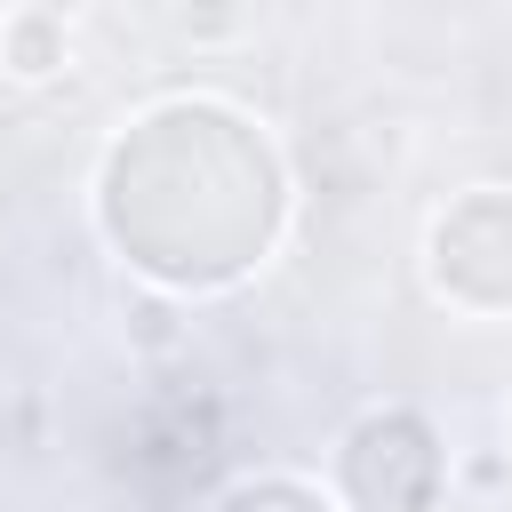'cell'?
<instances>
[{
  "label": "cell",
  "mask_w": 512,
  "mask_h": 512,
  "mask_svg": "<svg viewBox=\"0 0 512 512\" xmlns=\"http://www.w3.org/2000/svg\"><path fill=\"white\" fill-rule=\"evenodd\" d=\"M64 56H72L64 16H48V8H32V0H24L16 16H0V64H8L16 80H56Z\"/></svg>",
  "instance_id": "cell-1"
},
{
  "label": "cell",
  "mask_w": 512,
  "mask_h": 512,
  "mask_svg": "<svg viewBox=\"0 0 512 512\" xmlns=\"http://www.w3.org/2000/svg\"><path fill=\"white\" fill-rule=\"evenodd\" d=\"M248 24V0H184L176 8V32L184 40H232Z\"/></svg>",
  "instance_id": "cell-2"
},
{
  "label": "cell",
  "mask_w": 512,
  "mask_h": 512,
  "mask_svg": "<svg viewBox=\"0 0 512 512\" xmlns=\"http://www.w3.org/2000/svg\"><path fill=\"white\" fill-rule=\"evenodd\" d=\"M136 336H144V344H168V312L144 304V312H136Z\"/></svg>",
  "instance_id": "cell-3"
},
{
  "label": "cell",
  "mask_w": 512,
  "mask_h": 512,
  "mask_svg": "<svg viewBox=\"0 0 512 512\" xmlns=\"http://www.w3.org/2000/svg\"><path fill=\"white\" fill-rule=\"evenodd\" d=\"M32 8H48V16H72V8H88V0H32Z\"/></svg>",
  "instance_id": "cell-4"
}]
</instances>
